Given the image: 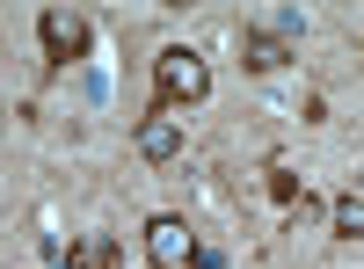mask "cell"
<instances>
[{"instance_id":"obj_4","label":"cell","mask_w":364,"mask_h":269,"mask_svg":"<svg viewBox=\"0 0 364 269\" xmlns=\"http://www.w3.org/2000/svg\"><path fill=\"white\" fill-rule=\"evenodd\" d=\"M175 153H182V124H175L168 109H154L139 124V160H175Z\"/></svg>"},{"instance_id":"obj_6","label":"cell","mask_w":364,"mask_h":269,"mask_svg":"<svg viewBox=\"0 0 364 269\" xmlns=\"http://www.w3.org/2000/svg\"><path fill=\"white\" fill-rule=\"evenodd\" d=\"M328 219H336L343 241H364V197H336V204H328Z\"/></svg>"},{"instance_id":"obj_7","label":"cell","mask_w":364,"mask_h":269,"mask_svg":"<svg viewBox=\"0 0 364 269\" xmlns=\"http://www.w3.org/2000/svg\"><path fill=\"white\" fill-rule=\"evenodd\" d=\"M262 29H269V37H277V44H291L299 29H306V15H299V8H277V15H269Z\"/></svg>"},{"instance_id":"obj_2","label":"cell","mask_w":364,"mask_h":269,"mask_svg":"<svg viewBox=\"0 0 364 269\" xmlns=\"http://www.w3.org/2000/svg\"><path fill=\"white\" fill-rule=\"evenodd\" d=\"M37 37H44V58H51V66H73V58L87 51V22H80L73 8H44V15H37Z\"/></svg>"},{"instance_id":"obj_5","label":"cell","mask_w":364,"mask_h":269,"mask_svg":"<svg viewBox=\"0 0 364 269\" xmlns=\"http://www.w3.org/2000/svg\"><path fill=\"white\" fill-rule=\"evenodd\" d=\"M284 58H291V44H277L269 29H240V66L248 73H277Z\"/></svg>"},{"instance_id":"obj_3","label":"cell","mask_w":364,"mask_h":269,"mask_svg":"<svg viewBox=\"0 0 364 269\" xmlns=\"http://www.w3.org/2000/svg\"><path fill=\"white\" fill-rule=\"evenodd\" d=\"M190 255H197V241H190V226H182L175 212H161L154 226H146V262L154 269H182Z\"/></svg>"},{"instance_id":"obj_1","label":"cell","mask_w":364,"mask_h":269,"mask_svg":"<svg viewBox=\"0 0 364 269\" xmlns=\"http://www.w3.org/2000/svg\"><path fill=\"white\" fill-rule=\"evenodd\" d=\"M154 80H161V109H168V116H175V102L190 109V102L211 95V66H204L190 44H168V51L154 58Z\"/></svg>"},{"instance_id":"obj_9","label":"cell","mask_w":364,"mask_h":269,"mask_svg":"<svg viewBox=\"0 0 364 269\" xmlns=\"http://www.w3.org/2000/svg\"><path fill=\"white\" fill-rule=\"evenodd\" d=\"M190 269H226V255H219V248H197V255H190Z\"/></svg>"},{"instance_id":"obj_10","label":"cell","mask_w":364,"mask_h":269,"mask_svg":"<svg viewBox=\"0 0 364 269\" xmlns=\"http://www.w3.org/2000/svg\"><path fill=\"white\" fill-rule=\"evenodd\" d=\"M357 197H364V175H357Z\"/></svg>"},{"instance_id":"obj_8","label":"cell","mask_w":364,"mask_h":269,"mask_svg":"<svg viewBox=\"0 0 364 269\" xmlns=\"http://www.w3.org/2000/svg\"><path fill=\"white\" fill-rule=\"evenodd\" d=\"M269 197H277V204H291V197H299V175H291L284 160H269Z\"/></svg>"}]
</instances>
